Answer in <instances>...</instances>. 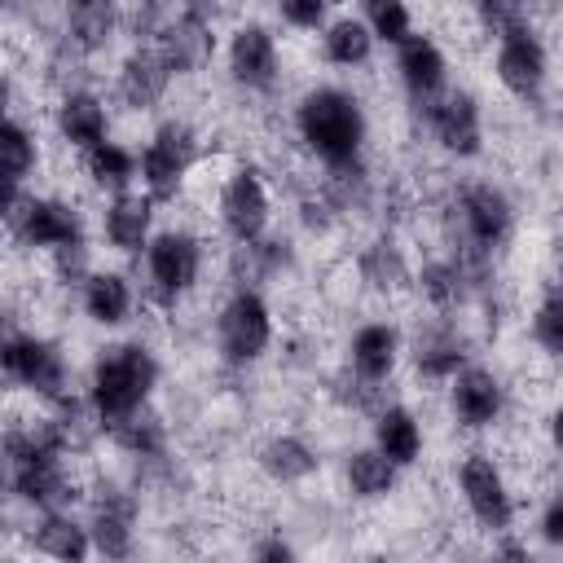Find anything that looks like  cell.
Instances as JSON below:
<instances>
[{"instance_id": "e575fe53", "label": "cell", "mask_w": 563, "mask_h": 563, "mask_svg": "<svg viewBox=\"0 0 563 563\" xmlns=\"http://www.w3.org/2000/svg\"><path fill=\"white\" fill-rule=\"evenodd\" d=\"M343 475H347V488H352L356 497H365V501L387 497L391 484H396V466H391L378 449H356V453H347Z\"/></svg>"}, {"instance_id": "b9f144b4", "label": "cell", "mask_w": 563, "mask_h": 563, "mask_svg": "<svg viewBox=\"0 0 563 563\" xmlns=\"http://www.w3.org/2000/svg\"><path fill=\"white\" fill-rule=\"evenodd\" d=\"M167 13H172V9H163V4H136V9L119 13V26H128V35H136V40H141V35H154V40H158Z\"/></svg>"}, {"instance_id": "d590c367", "label": "cell", "mask_w": 563, "mask_h": 563, "mask_svg": "<svg viewBox=\"0 0 563 563\" xmlns=\"http://www.w3.org/2000/svg\"><path fill=\"white\" fill-rule=\"evenodd\" d=\"M84 167H88L92 185L123 194V189H128V180L136 176V154H132V150H123V145H114V141H101V145H92V150L84 154Z\"/></svg>"}, {"instance_id": "5bb4252c", "label": "cell", "mask_w": 563, "mask_h": 563, "mask_svg": "<svg viewBox=\"0 0 563 563\" xmlns=\"http://www.w3.org/2000/svg\"><path fill=\"white\" fill-rule=\"evenodd\" d=\"M220 224L229 229L233 242H255L264 238L268 224V189L255 167H238L220 185Z\"/></svg>"}, {"instance_id": "d6986e66", "label": "cell", "mask_w": 563, "mask_h": 563, "mask_svg": "<svg viewBox=\"0 0 563 563\" xmlns=\"http://www.w3.org/2000/svg\"><path fill=\"white\" fill-rule=\"evenodd\" d=\"M453 418L471 431L479 427H493L501 418V405H506V391H501V378L493 369H479V365H462L453 374Z\"/></svg>"}, {"instance_id": "ab89813d", "label": "cell", "mask_w": 563, "mask_h": 563, "mask_svg": "<svg viewBox=\"0 0 563 563\" xmlns=\"http://www.w3.org/2000/svg\"><path fill=\"white\" fill-rule=\"evenodd\" d=\"M330 391H334L343 405H352V409H387V405H378V400H383V387L369 383V378H361V374H352V369L334 374V378H330Z\"/></svg>"}, {"instance_id": "7bdbcfd3", "label": "cell", "mask_w": 563, "mask_h": 563, "mask_svg": "<svg viewBox=\"0 0 563 563\" xmlns=\"http://www.w3.org/2000/svg\"><path fill=\"white\" fill-rule=\"evenodd\" d=\"M53 268H57V277H62L66 286H84V282H88V246H84V242L57 246V251H53Z\"/></svg>"}, {"instance_id": "52a82bcc", "label": "cell", "mask_w": 563, "mask_h": 563, "mask_svg": "<svg viewBox=\"0 0 563 563\" xmlns=\"http://www.w3.org/2000/svg\"><path fill=\"white\" fill-rule=\"evenodd\" d=\"M216 343L224 352V361L246 365L255 356H264V347L273 343V312L255 290H238L220 317H216Z\"/></svg>"}, {"instance_id": "f546056e", "label": "cell", "mask_w": 563, "mask_h": 563, "mask_svg": "<svg viewBox=\"0 0 563 563\" xmlns=\"http://www.w3.org/2000/svg\"><path fill=\"white\" fill-rule=\"evenodd\" d=\"M110 431V440L123 449V453H132V457H141V462H154V457H163V449H167V422L154 413V409H132L128 418H119V422H110L106 427Z\"/></svg>"}, {"instance_id": "bcb514c9", "label": "cell", "mask_w": 563, "mask_h": 563, "mask_svg": "<svg viewBox=\"0 0 563 563\" xmlns=\"http://www.w3.org/2000/svg\"><path fill=\"white\" fill-rule=\"evenodd\" d=\"M541 537H545L550 545L563 541V501H559V497H550V506H545V515H541Z\"/></svg>"}, {"instance_id": "ee69618b", "label": "cell", "mask_w": 563, "mask_h": 563, "mask_svg": "<svg viewBox=\"0 0 563 563\" xmlns=\"http://www.w3.org/2000/svg\"><path fill=\"white\" fill-rule=\"evenodd\" d=\"M277 18H282L286 26H295V31H317V26L325 22V4H321V0H286V4L277 9Z\"/></svg>"}, {"instance_id": "c3c4849f", "label": "cell", "mask_w": 563, "mask_h": 563, "mask_svg": "<svg viewBox=\"0 0 563 563\" xmlns=\"http://www.w3.org/2000/svg\"><path fill=\"white\" fill-rule=\"evenodd\" d=\"M9 101H13V84H9L4 70H0V119H9Z\"/></svg>"}, {"instance_id": "e0dca14e", "label": "cell", "mask_w": 563, "mask_h": 563, "mask_svg": "<svg viewBox=\"0 0 563 563\" xmlns=\"http://www.w3.org/2000/svg\"><path fill=\"white\" fill-rule=\"evenodd\" d=\"M13 497L40 506L44 515H57L79 497V488H75L66 462L57 453H44V457H31L13 471Z\"/></svg>"}, {"instance_id": "4316f807", "label": "cell", "mask_w": 563, "mask_h": 563, "mask_svg": "<svg viewBox=\"0 0 563 563\" xmlns=\"http://www.w3.org/2000/svg\"><path fill=\"white\" fill-rule=\"evenodd\" d=\"M31 545H35L44 559H53V563H84V559H88V550H92L88 528H84V523H75L66 510L44 515V519L31 528Z\"/></svg>"}, {"instance_id": "4fadbf2b", "label": "cell", "mask_w": 563, "mask_h": 563, "mask_svg": "<svg viewBox=\"0 0 563 563\" xmlns=\"http://www.w3.org/2000/svg\"><path fill=\"white\" fill-rule=\"evenodd\" d=\"M457 488H462L471 515H475L484 528H493V532H506V528H510L515 501H510V488H506V479H501V471H497L493 457L471 453V457L457 466Z\"/></svg>"}, {"instance_id": "d4e9b609", "label": "cell", "mask_w": 563, "mask_h": 563, "mask_svg": "<svg viewBox=\"0 0 563 563\" xmlns=\"http://www.w3.org/2000/svg\"><path fill=\"white\" fill-rule=\"evenodd\" d=\"M119 31V9L110 0H75L66 4V40L88 57L97 48H106Z\"/></svg>"}, {"instance_id": "6da1fadb", "label": "cell", "mask_w": 563, "mask_h": 563, "mask_svg": "<svg viewBox=\"0 0 563 563\" xmlns=\"http://www.w3.org/2000/svg\"><path fill=\"white\" fill-rule=\"evenodd\" d=\"M295 132L299 141L325 163V167H347L361 163L365 145V110L347 88L317 84L299 97L295 106Z\"/></svg>"}, {"instance_id": "30bf717a", "label": "cell", "mask_w": 563, "mask_h": 563, "mask_svg": "<svg viewBox=\"0 0 563 563\" xmlns=\"http://www.w3.org/2000/svg\"><path fill=\"white\" fill-rule=\"evenodd\" d=\"M497 79L506 92H515L519 101H537L545 88V44L537 40L532 22L510 26L506 35H497Z\"/></svg>"}, {"instance_id": "8fae6325", "label": "cell", "mask_w": 563, "mask_h": 563, "mask_svg": "<svg viewBox=\"0 0 563 563\" xmlns=\"http://www.w3.org/2000/svg\"><path fill=\"white\" fill-rule=\"evenodd\" d=\"M457 220H462V238L457 242L479 246V251L493 255V246L506 242V233L515 224V207H510V198L497 185L475 180V185H466L457 194Z\"/></svg>"}, {"instance_id": "2e32d148", "label": "cell", "mask_w": 563, "mask_h": 563, "mask_svg": "<svg viewBox=\"0 0 563 563\" xmlns=\"http://www.w3.org/2000/svg\"><path fill=\"white\" fill-rule=\"evenodd\" d=\"M172 88V70L163 62L158 48L150 44H136L123 62H119V75H114V92L128 110H154Z\"/></svg>"}, {"instance_id": "681fc988", "label": "cell", "mask_w": 563, "mask_h": 563, "mask_svg": "<svg viewBox=\"0 0 563 563\" xmlns=\"http://www.w3.org/2000/svg\"><path fill=\"white\" fill-rule=\"evenodd\" d=\"M356 563H387V559H378V554H369V559H356Z\"/></svg>"}, {"instance_id": "3957f363", "label": "cell", "mask_w": 563, "mask_h": 563, "mask_svg": "<svg viewBox=\"0 0 563 563\" xmlns=\"http://www.w3.org/2000/svg\"><path fill=\"white\" fill-rule=\"evenodd\" d=\"M198 154H202V136H198L194 123H185V119L158 123V132H154L150 145L141 150V180H145V189H150L145 198H150V202L176 198L180 185H185V176H189V167L198 163Z\"/></svg>"}, {"instance_id": "60d3db41", "label": "cell", "mask_w": 563, "mask_h": 563, "mask_svg": "<svg viewBox=\"0 0 563 563\" xmlns=\"http://www.w3.org/2000/svg\"><path fill=\"white\" fill-rule=\"evenodd\" d=\"M299 220H303L312 233H325V229L339 220V211L330 207V198L321 194V185H312V189L299 194Z\"/></svg>"}, {"instance_id": "d6a6232c", "label": "cell", "mask_w": 563, "mask_h": 563, "mask_svg": "<svg viewBox=\"0 0 563 563\" xmlns=\"http://www.w3.org/2000/svg\"><path fill=\"white\" fill-rule=\"evenodd\" d=\"M418 290H422V299H427L435 312H457V308L475 295L453 260H431V264H422V268H418Z\"/></svg>"}, {"instance_id": "f907efd6", "label": "cell", "mask_w": 563, "mask_h": 563, "mask_svg": "<svg viewBox=\"0 0 563 563\" xmlns=\"http://www.w3.org/2000/svg\"><path fill=\"white\" fill-rule=\"evenodd\" d=\"M0 347H4V312H0Z\"/></svg>"}, {"instance_id": "f1b7e54d", "label": "cell", "mask_w": 563, "mask_h": 563, "mask_svg": "<svg viewBox=\"0 0 563 563\" xmlns=\"http://www.w3.org/2000/svg\"><path fill=\"white\" fill-rule=\"evenodd\" d=\"M53 405H57V413L48 418V431H53V440H57V453H62V457H66V453H84V449L101 435V418H97L92 400L62 396V400H53Z\"/></svg>"}, {"instance_id": "8d00e7d4", "label": "cell", "mask_w": 563, "mask_h": 563, "mask_svg": "<svg viewBox=\"0 0 563 563\" xmlns=\"http://www.w3.org/2000/svg\"><path fill=\"white\" fill-rule=\"evenodd\" d=\"M40 150H35V136L18 123V119H0V172L22 180L31 167H35Z\"/></svg>"}, {"instance_id": "7402d4cb", "label": "cell", "mask_w": 563, "mask_h": 563, "mask_svg": "<svg viewBox=\"0 0 563 563\" xmlns=\"http://www.w3.org/2000/svg\"><path fill=\"white\" fill-rule=\"evenodd\" d=\"M396 356H400V334H396V325H387V321H365V325L352 334V343H347L352 374H361V378H369V383L387 378V374L396 369Z\"/></svg>"}, {"instance_id": "4dcf8cb0", "label": "cell", "mask_w": 563, "mask_h": 563, "mask_svg": "<svg viewBox=\"0 0 563 563\" xmlns=\"http://www.w3.org/2000/svg\"><path fill=\"white\" fill-rule=\"evenodd\" d=\"M356 273H361V282H365L369 290H378V295H396V290H405V282H409L405 251H400L391 238H374V242L356 255Z\"/></svg>"}, {"instance_id": "83f0119b", "label": "cell", "mask_w": 563, "mask_h": 563, "mask_svg": "<svg viewBox=\"0 0 563 563\" xmlns=\"http://www.w3.org/2000/svg\"><path fill=\"white\" fill-rule=\"evenodd\" d=\"M317 449L299 435H273L260 444V471L273 479V484H299L317 471Z\"/></svg>"}, {"instance_id": "ac0fdd59", "label": "cell", "mask_w": 563, "mask_h": 563, "mask_svg": "<svg viewBox=\"0 0 563 563\" xmlns=\"http://www.w3.org/2000/svg\"><path fill=\"white\" fill-rule=\"evenodd\" d=\"M396 70H400L405 92L427 110L444 92L449 62H444V53H440V44L431 35H409L405 44H396Z\"/></svg>"}, {"instance_id": "277c9868", "label": "cell", "mask_w": 563, "mask_h": 563, "mask_svg": "<svg viewBox=\"0 0 563 563\" xmlns=\"http://www.w3.org/2000/svg\"><path fill=\"white\" fill-rule=\"evenodd\" d=\"M4 229L13 242L22 246H44V251H57V246H75L84 242V224H79V211L62 198H31V194H18L4 211H0Z\"/></svg>"}, {"instance_id": "836d02e7", "label": "cell", "mask_w": 563, "mask_h": 563, "mask_svg": "<svg viewBox=\"0 0 563 563\" xmlns=\"http://www.w3.org/2000/svg\"><path fill=\"white\" fill-rule=\"evenodd\" d=\"M369 48H374V35H369L365 22L352 18V13L334 18V22L321 31V53H325V62H334V66H361V62H369Z\"/></svg>"}, {"instance_id": "484cf974", "label": "cell", "mask_w": 563, "mask_h": 563, "mask_svg": "<svg viewBox=\"0 0 563 563\" xmlns=\"http://www.w3.org/2000/svg\"><path fill=\"white\" fill-rule=\"evenodd\" d=\"M374 440H378V453H383L391 466H409V462H418V453H422V427H418V418H413L405 405L378 409V418H374Z\"/></svg>"}, {"instance_id": "7a4b0ae2", "label": "cell", "mask_w": 563, "mask_h": 563, "mask_svg": "<svg viewBox=\"0 0 563 563\" xmlns=\"http://www.w3.org/2000/svg\"><path fill=\"white\" fill-rule=\"evenodd\" d=\"M158 383V361L145 343H114L101 347V356L92 361V409L101 418V431L119 418H128L132 409L145 405V396Z\"/></svg>"}, {"instance_id": "44dd1931", "label": "cell", "mask_w": 563, "mask_h": 563, "mask_svg": "<svg viewBox=\"0 0 563 563\" xmlns=\"http://www.w3.org/2000/svg\"><path fill=\"white\" fill-rule=\"evenodd\" d=\"M106 128H110V114H106V106H101L97 92L79 88V92H66L62 97V106H57V132H62L66 145H75V150L88 154L92 145L106 141Z\"/></svg>"}, {"instance_id": "9c48e42d", "label": "cell", "mask_w": 563, "mask_h": 563, "mask_svg": "<svg viewBox=\"0 0 563 563\" xmlns=\"http://www.w3.org/2000/svg\"><path fill=\"white\" fill-rule=\"evenodd\" d=\"M136 493L132 488H119V484H101L97 488V501H92V519H88V541L97 545V554L106 563H128L132 559V545H136Z\"/></svg>"}, {"instance_id": "603a6c76", "label": "cell", "mask_w": 563, "mask_h": 563, "mask_svg": "<svg viewBox=\"0 0 563 563\" xmlns=\"http://www.w3.org/2000/svg\"><path fill=\"white\" fill-rule=\"evenodd\" d=\"M290 260H295V251H290V242H286V238H255V242H238V246H233V255H229V277H233L242 290H251V286H260V282H268V277H277L282 268H290Z\"/></svg>"}, {"instance_id": "1f68e13d", "label": "cell", "mask_w": 563, "mask_h": 563, "mask_svg": "<svg viewBox=\"0 0 563 563\" xmlns=\"http://www.w3.org/2000/svg\"><path fill=\"white\" fill-rule=\"evenodd\" d=\"M84 312L97 325H123L132 312V286L123 273H88L84 282Z\"/></svg>"}, {"instance_id": "cb8c5ba5", "label": "cell", "mask_w": 563, "mask_h": 563, "mask_svg": "<svg viewBox=\"0 0 563 563\" xmlns=\"http://www.w3.org/2000/svg\"><path fill=\"white\" fill-rule=\"evenodd\" d=\"M150 224H154V202L145 194H114L106 207V238L119 251H141L150 242Z\"/></svg>"}, {"instance_id": "ba28073f", "label": "cell", "mask_w": 563, "mask_h": 563, "mask_svg": "<svg viewBox=\"0 0 563 563\" xmlns=\"http://www.w3.org/2000/svg\"><path fill=\"white\" fill-rule=\"evenodd\" d=\"M211 18H216V9H207V4H185V9L167 13V22L158 31V53L172 75H194L211 62V53H216Z\"/></svg>"}, {"instance_id": "816d5d0a", "label": "cell", "mask_w": 563, "mask_h": 563, "mask_svg": "<svg viewBox=\"0 0 563 563\" xmlns=\"http://www.w3.org/2000/svg\"><path fill=\"white\" fill-rule=\"evenodd\" d=\"M0 563H18V559H9V554H0Z\"/></svg>"}, {"instance_id": "7dc6e473", "label": "cell", "mask_w": 563, "mask_h": 563, "mask_svg": "<svg viewBox=\"0 0 563 563\" xmlns=\"http://www.w3.org/2000/svg\"><path fill=\"white\" fill-rule=\"evenodd\" d=\"M488 563H532V554H528V545H519V541H501L493 554H488Z\"/></svg>"}, {"instance_id": "5b68a950", "label": "cell", "mask_w": 563, "mask_h": 563, "mask_svg": "<svg viewBox=\"0 0 563 563\" xmlns=\"http://www.w3.org/2000/svg\"><path fill=\"white\" fill-rule=\"evenodd\" d=\"M202 268V242L185 229H163L145 242V277L154 303H176Z\"/></svg>"}, {"instance_id": "f6af8a7d", "label": "cell", "mask_w": 563, "mask_h": 563, "mask_svg": "<svg viewBox=\"0 0 563 563\" xmlns=\"http://www.w3.org/2000/svg\"><path fill=\"white\" fill-rule=\"evenodd\" d=\"M251 563H299V554H295L290 541H282V537H264V541L255 545Z\"/></svg>"}, {"instance_id": "f35d334b", "label": "cell", "mask_w": 563, "mask_h": 563, "mask_svg": "<svg viewBox=\"0 0 563 563\" xmlns=\"http://www.w3.org/2000/svg\"><path fill=\"white\" fill-rule=\"evenodd\" d=\"M532 339L545 356H563V295H559L554 282L545 286V295L532 312Z\"/></svg>"}, {"instance_id": "7c38bea8", "label": "cell", "mask_w": 563, "mask_h": 563, "mask_svg": "<svg viewBox=\"0 0 563 563\" xmlns=\"http://www.w3.org/2000/svg\"><path fill=\"white\" fill-rule=\"evenodd\" d=\"M229 75L246 92H273L282 62H277V40L264 22H242L229 35Z\"/></svg>"}, {"instance_id": "74e56055", "label": "cell", "mask_w": 563, "mask_h": 563, "mask_svg": "<svg viewBox=\"0 0 563 563\" xmlns=\"http://www.w3.org/2000/svg\"><path fill=\"white\" fill-rule=\"evenodd\" d=\"M361 22L374 40H387V44H405L413 35V13L400 0H369Z\"/></svg>"}, {"instance_id": "8992f818", "label": "cell", "mask_w": 563, "mask_h": 563, "mask_svg": "<svg viewBox=\"0 0 563 563\" xmlns=\"http://www.w3.org/2000/svg\"><path fill=\"white\" fill-rule=\"evenodd\" d=\"M0 369L22 383L26 391L44 396V400H62L66 396V383H70V365H66V352L53 343V339H40V334H18L0 347Z\"/></svg>"}, {"instance_id": "9a60e30c", "label": "cell", "mask_w": 563, "mask_h": 563, "mask_svg": "<svg viewBox=\"0 0 563 563\" xmlns=\"http://www.w3.org/2000/svg\"><path fill=\"white\" fill-rule=\"evenodd\" d=\"M427 123L435 132V141L457 154V158H471L479 154L484 145V123H479V106L471 92H440L431 106H427Z\"/></svg>"}, {"instance_id": "ffe728a7", "label": "cell", "mask_w": 563, "mask_h": 563, "mask_svg": "<svg viewBox=\"0 0 563 563\" xmlns=\"http://www.w3.org/2000/svg\"><path fill=\"white\" fill-rule=\"evenodd\" d=\"M413 365L422 378H453L466 365V334L453 317H435L413 334Z\"/></svg>"}]
</instances>
